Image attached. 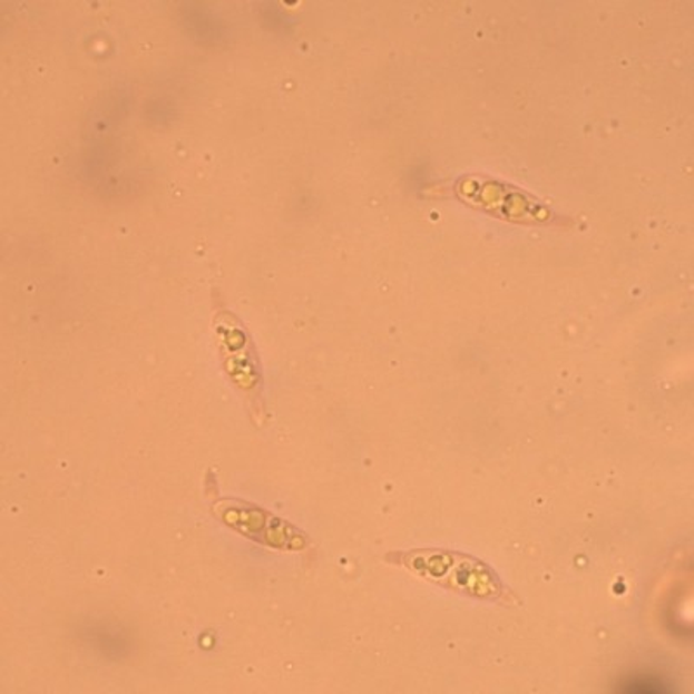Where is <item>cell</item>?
<instances>
[{
	"label": "cell",
	"mask_w": 694,
	"mask_h": 694,
	"mask_svg": "<svg viewBox=\"0 0 694 694\" xmlns=\"http://www.w3.org/2000/svg\"><path fill=\"white\" fill-rule=\"evenodd\" d=\"M622 691H631V693H663L668 691L662 678L652 677V675H639V677L628 678L624 683Z\"/></svg>",
	"instance_id": "7a4b0ae2"
},
{
	"label": "cell",
	"mask_w": 694,
	"mask_h": 694,
	"mask_svg": "<svg viewBox=\"0 0 694 694\" xmlns=\"http://www.w3.org/2000/svg\"><path fill=\"white\" fill-rule=\"evenodd\" d=\"M401 565L410 571L429 580L440 581L441 585L456 588L460 593L497 599L502 596V584L497 580L488 566L479 563L475 557L462 554L443 553V550H413L401 554Z\"/></svg>",
	"instance_id": "6da1fadb"
}]
</instances>
